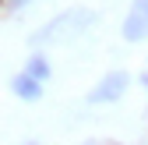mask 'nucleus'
I'll return each instance as SVG.
<instances>
[{
	"label": "nucleus",
	"mask_w": 148,
	"mask_h": 145,
	"mask_svg": "<svg viewBox=\"0 0 148 145\" xmlns=\"http://www.w3.org/2000/svg\"><path fill=\"white\" fill-rule=\"evenodd\" d=\"M88 25H95V11H88V7H71V11L57 14L46 28H39V32L32 35V43H35V46L67 43V39H78V35H81Z\"/></svg>",
	"instance_id": "obj_1"
},
{
	"label": "nucleus",
	"mask_w": 148,
	"mask_h": 145,
	"mask_svg": "<svg viewBox=\"0 0 148 145\" xmlns=\"http://www.w3.org/2000/svg\"><path fill=\"white\" fill-rule=\"evenodd\" d=\"M127 71H109V75L88 92V103H113V99H120L123 96V88H127Z\"/></svg>",
	"instance_id": "obj_2"
},
{
	"label": "nucleus",
	"mask_w": 148,
	"mask_h": 145,
	"mask_svg": "<svg viewBox=\"0 0 148 145\" xmlns=\"http://www.w3.org/2000/svg\"><path fill=\"white\" fill-rule=\"evenodd\" d=\"M148 35V0H134V11L127 14V21H123V39H145Z\"/></svg>",
	"instance_id": "obj_3"
},
{
	"label": "nucleus",
	"mask_w": 148,
	"mask_h": 145,
	"mask_svg": "<svg viewBox=\"0 0 148 145\" xmlns=\"http://www.w3.org/2000/svg\"><path fill=\"white\" fill-rule=\"evenodd\" d=\"M11 92H14L18 99H39V96H42V81H35L32 75H18V78L11 81Z\"/></svg>",
	"instance_id": "obj_4"
},
{
	"label": "nucleus",
	"mask_w": 148,
	"mask_h": 145,
	"mask_svg": "<svg viewBox=\"0 0 148 145\" xmlns=\"http://www.w3.org/2000/svg\"><path fill=\"white\" fill-rule=\"evenodd\" d=\"M25 75H32L35 81H46V78H49V64H46V57H32Z\"/></svg>",
	"instance_id": "obj_5"
},
{
	"label": "nucleus",
	"mask_w": 148,
	"mask_h": 145,
	"mask_svg": "<svg viewBox=\"0 0 148 145\" xmlns=\"http://www.w3.org/2000/svg\"><path fill=\"white\" fill-rule=\"evenodd\" d=\"M141 81H145V88H148V67H145V75H141Z\"/></svg>",
	"instance_id": "obj_6"
},
{
	"label": "nucleus",
	"mask_w": 148,
	"mask_h": 145,
	"mask_svg": "<svg viewBox=\"0 0 148 145\" xmlns=\"http://www.w3.org/2000/svg\"><path fill=\"white\" fill-rule=\"evenodd\" d=\"M25 145H39V142H25Z\"/></svg>",
	"instance_id": "obj_7"
}]
</instances>
